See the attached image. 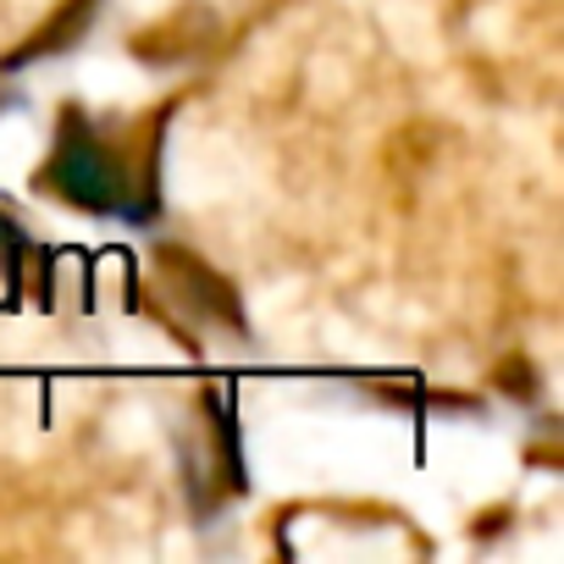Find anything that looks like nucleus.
I'll list each match as a JSON object with an SVG mask.
<instances>
[{
  "mask_svg": "<svg viewBox=\"0 0 564 564\" xmlns=\"http://www.w3.org/2000/svg\"><path fill=\"white\" fill-rule=\"evenodd\" d=\"M0 254H23V238L12 232V221L0 216Z\"/></svg>",
  "mask_w": 564,
  "mask_h": 564,
  "instance_id": "2",
  "label": "nucleus"
},
{
  "mask_svg": "<svg viewBox=\"0 0 564 564\" xmlns=\"http://www.w3.org/2000/svg\"><path fill=\"white\" fill-rule=\"evenodd\" d=\"M45 183L67 199V205H84L95 216H150L155 194L144 183H133V166H128V150L111 144L106 133H95L78 111L62 117V133H56V150H51V166H45Z\"/></svg>",
  "mask_w": 564,
  "mask_h": 564,
  "instance_id": "1",
  "label": "nucleus"
}]
</instances>
